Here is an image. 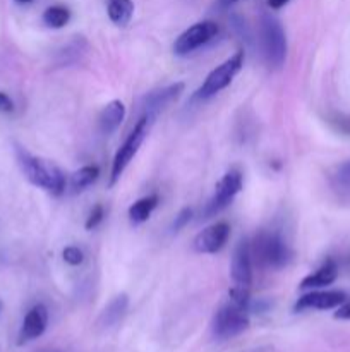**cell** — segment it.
Segmentation results:
<instances>
[{"label":"cell","instance_id":"1","mask_svg":"<svg viewBox=\"0 0 350 352\" xmlns=\"http://www.w3.org/2000/svg\"><path fill=\"white\" fill-rule=\"evenodd\" d=\"M16 158L24 177L33 186L54 196H60L65 191V175L54 162L34 157L21 146H16Z\"/></svg>","mask_w":350,"mask_h":352},{"label":"cell","instance_id":"2","mask_svg":"<svg viewBox=\"0 0 350 352\" xmlns=\"http://www.w3.org/2000/svg\"><path fill=\"white\" fill-rule=\"evenodd\" d=\"M250 254L261 267L270 270H281L292 258L290 248L277 232L257 234L254 243L250 244Z\"/></svg>","mask_w":350,"mask_h":352},{"label":"cell","instance_id":"3","mask_svg":"<svg viewBox=\"0 0 350 352\" xmlns=\"http://www.w3.org/2000/svg\"><path fill=\"white\" fill-rule=\"evenodd\" d=\"M261 52L270 67H281L287 58V36L280 21L273 16H263L259 23Z\"/></svg>","mask_w":350,"mask_h":352},{"label":"cell","instance_id":"4","mask_svg":"<svg viewBox=\"0 0 350 352\" xmlns=\"http://www.w3.org/2000/svg\"><path fill=\"white\" fill-rule=\"evenodd\" d=\"M244 60H246V54L244 50H237L235 54L232 55L230 58H226L225 62L218 65V67L213 69L206 79L202 81V85L199 86V89L196 91V98L199 100H206L215 96L216 93H220L222 89H225L230 82L233 81L237 74L242 69Z\"/></svg>","mask_w":350,"mask_h":352},{"label":"cell","instance_id":"5","mask_svg":"<svg viewBox=\"0 0 350 352\" xmlns=\"http://www.w3.org/2000/svg\"><path fill=\"white\" fill-rule=\"evenodd\" d=\"M249 309L229 301L216 311L213 318V336L220 340H229L249 329Z\"/></svg>","mask_w":350,"mask_h":352},{"label":"cell","instance_id":"6","mask_svg":"<svg viewBox=\"0 0 350 352\" xmlns=\"http://www.w3.org/2000/svg\"><path fill=\"white\" fill-rule=\"evenodd\" d=\"M151 120L146 116H141L139 120L136 122L134 129L130 131V134L127 136V140L124 141L122 146L117 150L115 157L112 162V170H110V186L115 184L120 179V175L124 174V170L127 168V165L132 162V158L136 157L137 150L143 144L144 138L148 134V127H150Z\"/></svg>","mask_w":350,"mask_h":352},{"label":"cell","instance_id":"7","mask_svg":"<svg viewBox=\"0 0 350 352\" xmlns=\"http://www.w3.org/2000/svg\"><path fill=\"white\" fill-rule=\"evenodd\" d=\"M242 186L244 179L239 170L232 168V170L226 172V174L216 182L215 195L209 198V201L206 203L205 210H202L201 213L202 219H211L216 213L222 212L223 208H226V206L233 201V198L242 191Z\"/></svg>","mask_w":350,"mask_h":352},{"label":"cell","instance_id":"8","mask_svg":"<svg viewBox=\"0 0 350 352\" xmlns=\"http://www.w3.org/2000/svg\"><path fill=\"white\" fill-rule=\"evenodd\" d=\"M218 30L220 28L215 21H201V23L192 24L174 41V54L184 57V55L205 47L218 34Z\"/></svg>","mask_w":350,"mask_h":352},{"label":"cell","instance_id":"9","mask_svg":"<svg viewBox=\"0 0 350 352\" xmlns=\"http://www.w3.org/2000/svg\"><path fill=\"white\" fill-rule=\"evenodd\" d=\"M230 237V226L226 222H216L213 226L206 227L205 230L194 237V248L196 253L201 254H215L226 244Z\"/></svg>","mask_w":350,"mask_h":352},{"label":"cell","instance_id":"10","mask_svg":"<svg viewBox=\"0 0 350 352\" xmlns=\"http://www.w3.org/2000/svg\"><path fill=\"white\" fill-rule=\"evenodd\" d=\"M184 82L178 81L170 86H165V88L154 89V91L148 93L143 100V116H146L148 119L153 122L161 110L167 109L170 103H174L175 100L184 93Z\"/></svg>","mask_w":350,"mask_h":352},{"label":"cell","instance_id":"11","mask_svg":"<svg viewBox=\"0 0 350 352\" xmlns=\"http://www.w3.org/2000/svg\"><path fill=\"white\" fill-rule=\"evenodd\" d=\"M230 274L237 287L249 289L253 284V254H250V244L246 239L239 241L233 251Z\"/></svg>","mask_w":350,"mask_h":352},{"label":"cell","instance_id":"12","mask_svg":"<svg viewBox=\"0 0 350 352\" xmlns=\"http://www.w3.org/2000/svg\"><path fill=\"white\" fill-rule=\"evenodd\" d=\"M347 301V294L342 291H316L304 294L295 302V311H307V309H318V311H326V309L338 308L342 302Z\"/></svg>","mask_w":350,"mask_h":352},{"label":"cell","instance_id":"13","mask_svg":"<svg viewBox=\"0 0 350 352\" xmlns=\"http://www.w3.org/2000/svg\"><path fill=\"white\" fill-rule=\"evenodd\" d=\"M48 325V309L43 305H34L30 311L26 313L23 320V325H21L19 337H17V344L23 346V344L31 342V340L38 339L45 333Z\"/></svg>","mask_w":350,"mask_h":352},{"label":"cell","instance_id":"14","mask_svg":"<svg viewBox=\"0 0 350 352\" xmlns=\"http://www.w3.org/2000/svg\"><path fill=\"white\" fill-rule=\"evenodd\" d=\"M124 117H126V105L120 100H112L110 103H106L98 117V127L102 134L108 136V134L115 133L120 124L124 122Z\"/></svg>","mask_w":350,"mask_h":352},{"label":"cell","instance_id":"15","mask_svg":"<svg viewBox=\"0 0 350 352\" xmlns=\"http://www.w3.org/2000/svg\"><path fill=\"white\" fill-rule=\"evenodd\" d=\"M336 277H338V267H336L335 261L328 260V261H325V263H323L321 267L314 272V274H311V275H307L305 278H302V282L299 287H301L302 291H305V289L326 287V285H331L333 282L336 280Z\"/></svg>","mask_w":350,"mask_h":352},{"label":"cell","instance_id":"16","mask_svg":"<svg viewBox=\"0 0 350 352\" xmlns=\"http://www.w3.org/2000/svg\"><path fill=\"white\" fill-rule=\"evenodd\" d=\"M158 198L156 195H151V196H144V198L137 199L136 203L129 206V220L132 226H141V223L146 222L148 219L151 217V213L154 212V208L158 206Z\"/></svg>","mask_w":350,"mask_h":352},{"label":"cell","instance_id":"17","mask_svg":"<svg viewBox=\"0 0 350 352\" xmlns=\"http://www.w3.org/2000/svg\"><path fill=\"white\" fill-rule=\"evenodd\" d=\"M127 306H129V298L126 294H120L117 298H113L112 301L108 302L105 309H103L102 316H100V323L103 327H113L115 323H119L122 320V316L126 315Z\"/></svg>","mask_w":350,"mask_h":352},{"label":"cell","instance_id":"18","mask_svg":"<svg viewBox=\"0 0 350 352\" xmlns=\"http://www.w3.org/2000/svg\"><path fill=\"white\" fill-rule=\"evenodd\" d=\"M106 12H108L110 21L117 26H127L132 19L134 14V3L132 0H108L106 6Z\"/></svg>","mask_w":350,"mask_h":352},{"label":"cell","instance_id":"19","mask_svg":"<svg viewBox=\"0 0 350 352\" xmlns=\"http://www.w3.org/2000/svg\"><path fill=\"white\" fill-rule=\"evenodd\" d=\"M100 175L98 165H84L79 170H75L71 175V191L72 192H81L88 189L93 182H96Z\"/></svg>","mask_w":350,"mask_h":352},{"label":"cell","instance_id":"20","mask_svg":"<svg viewBox=\"0 0 350 352\" xmlns=\"http://www.w3.org/2000/svg\"><path fill=\"white\" fill-rule=\"evenodd\" d=\"M69 21H71V10L64 6H51L43 12V23L54 30H60Z\"/></svg>","mask_w":350,"mask_h":352},{"label":"cell","instance_id":"21","mask_svg":"<svg viewBox=\"0 0 350 352\" xmlns=\"http://www.w3.org/2000/svg\"><path fill=\"white\" fill-rule=\"evenodd\" d=\"M333 182H335L336 188L345 189L349 191L350 189V160L343 162L342 165H338L333 174Z\"/></svg>","mask_w":350,"mask_h":352},{"label":"cell","instance_id":"22","mask_svg":"<svg viewBox=\"0 0 350 352\" xmlns=\"http://www.w3.org/2000/svg\"><path fill=\"white\" fill-rule=\"evenodd\" d=\"M62 256H64L65 263H69L71 267H79V265L84 261V253H82V251L75 246L65 248L64 253H62Z\"/></svg>","mask_w":350,"mask_h":352},{"label":"cell","instance_id":"23","mask_svg":"<svg viewBox=\"0 0 350 352\" xmlns=\"http://www.w3.org/2000/svg\"><path fill=\"white\" fill-rule=\"evenodd\" d=\"M103 217H105V210H103V206L102 205H95V206H93L91 212H89L88 220H86L84 227L88 230L96 229V227H98L100 223H102Z\"/></svg>","mask_w":350,"mask_h":352},{"label":"cell","instance_id":"24","mask_svg":"<svg viewBox=\"0 0 350 352\" xmlns=\"http://www.w3.org/2000/svg\"><path fill=\"white\" fill-rule=\"evenodd\" d=\"M191 219H192V210L191 208L180 210V212H178V215L175 217L174 223H172V230H174V232H178V230H182L185 226H187L189 222H191Z\"/></svg>","mask_w":350,"mask_h":352},{"label":"cell","instance_id":"25","mask_svg":"<svg viewBox=\"0 0 350 352\" xmlns=\"http://www.w3.org/2000/svg\"><path fill=\"white\" fill-rule=\"evenodd\" d=\"M0 112L2 113H10L14 112V102L7 93L0 91Z\"/></svg>","mask_w":350,"mask_h":352},{"label":"cell","instance_id":"26","mask_svg":"<svg viewBox=\"0 0 350 352\" xmlns=\"http://www.w3.org/2000/svg\"><path fill=\"white\" fill-rule=\"evenodd\" d=\"M336 320H350V301L342 302L335 313Z\"/></svg>","mask_w":350,"mask_h":352},{"label":"cell","instance_id":"27","mask_svg":"<svg viewBox=\"0 0 350 352\" xmlns=\"http://www.w3.org/2000/svg\"><path fill=\"white\" fill-rule=\"evenodd\" d=\"M290 2V0H268V6L271 7V9H281L283 6H287V3Z\"/></svg>","mask_w":350,"mask_h":352},{"label":"cell","instance_id":"28","mask_svg":"<svg viewBox=\"0 0 350 352\" xmlns=\"http://www.w3.org/2000/svg\"><path fill=\"white\" fill-rule=\"evenodd\" d=\"M235 2H237V0H218L220 7H230L232 3H235Z\"/></svg>","mask_w":350,"mask_h":352},{"label":"cell","instance_id":"29","mask_svg":"<svg viewBox=\"0 0 350 352\" xmlns=\"http://www.w3.org/2000/svg\"><path fill=\"white\" fill-rule=\"evenodd\" d=\"M16 2H19V3H30V2H33V0H16Z\"/></svg>","mask_w":350,"mask_h":352}]
</instances>
